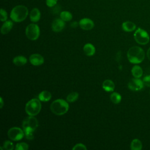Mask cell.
I'll list each match as a JSON object with an SVG mask.
<instances>
[{
  "label": "cell",
  "mask_w": 150,
  "mask_h": 150,
  "mask_svg": "<svg viewBox=\"0 0 150 150\" xmlns=\"http://www.w3.org/2000/svg\"><path fill=\"white\" fill-rule=\"evenodd\" d=\"M122 29L127 32H132L136 29V25L131 21H125L122 24Z\"/></svg>",
  "instance_id": "obj_16"
},
{
  "label": "cell",
  "mask_w": 150,
  "mask_h": 150,
  "mask_svg": "<svg viewBox=\"0 0 150 150\" xmlns=\"http://www.w3.org/2000/svg\"><path fill=\"white\" fill-rule=\"evenodd\" d=\"M110 100L114 104H118L121 101V96L117 92H114L110 95Z\"/></svg>",
  "instance_id": "obj_23"
},
{
  "label": "cell",
  "mask_w": 150,
  "mask_h": 150,
  "mask_svg": "<svg viewBox=\"0 0 150 150\" xmlns=\"http://www.w3.org/2000/svg\"><path fill=\"white\" fill-rule=\"evenodd\" d=\"M65 27V22L61 18L55 19L52 23V29L55 32H61Z\"/></svg>",
  "instance_id": "obj_11"
},
{
  "label": "cell",
  "mask_w": 150,
  "mask_h": 150,
  "mask_svg": "<svg viewBox=\"0 0 150 150\" xmlns=\"http://www.w3.org/2000/svg\"><path fill=\"white\" fill-rule=\"evenodd\" d=\"M134 37L135 40L139 45H146L149 41V36L148 32L140 28L136 30L134 33Z\"/></svg>",
  "instance_id": "obj_5"
},
{
  "label": "cell",
  "mask_w": 150,
  "mask_h": 150,
  "mask_svg": "<svg viewBox=\"0 0 150 150\" xmlns=\"http://www.w3.org/2000/svg\"><path fill=\"white\" fill-rule=\"evenodd\" d=\"M42 104L40 100L33 98L26 103L25 106V111L29 115L35 116L40 112Z\"/></svg>",
  "instance_id": "obj_4"
},
{
  "label": "cell",
  "mask_w": 150,
  "mask_h": 150,
  "mask_svg": "<svg viewBox=\"0 0 150 150\" xmlns=\"http://www.w3.org/2000/svg\"><path fill=\"white\" fill-rule=\"evenodd\" d=\"M103 88L107 92L113 91L115 88L114 83L111 80H105L102 84Z\"/></svg>",
  "instance_id": "obj_15"
},
{
  "label": "cell",
  "mask_w": 150,
  "mask_h": 150,
  "mask_svg": "<svg viewBox=\"0 0 150 150\" xmlns=\"http://www.w3.org/2000/svg\"><path fill=\"white\" fill-rule=\"evenodd\" d=\"M131 73L132 76L135 78H140L143 74V70L142 68L138 65H135L131 69Z\"/></svg>",
  "instance_id": "obj_20"
},
{
  "label": "cell",
  "mask_w": 150,
  "mask_h": 150,
  "mask_svg": "<svg viewBox=\"0 0 150 150\" xmlns=\"http://www.w3.org/2000/svg\"><path fill=\"white\" fill-rule=\"evenodd\" d=\"M3 147L4 148V149L6 150H13L14 148L13 143L8 140H6L5 142H4Z\"/></svg>",
  "instance_id": "obj_27"
},
{
  "label": "cell",
  "mask_w": 150,
  "mask_h": 150,
  "mask_svg": "<svg viewBox=\"0 0 150 150\" xmlns=\"http://www.w3.org/2000/svg\"><path fill=\"white\" fill-rule=\"evenodd\" d=\"M28 9L26 6L22 5H16L13 7L10 13V18L15 22L23 21L28 16Z\"/></svg>",
  "instance_id": "obj_2"
},
{
  "label": "cell",
  "mask_w": 150,
  "mask_h": 150,
  "mask_svg": "<svg viewBox=\"0 0 150 150\" xmlns=\"http://www.w3.org/2000/svg\"><path fill=\"white\" fill-rule=\"evenodd\" d=\"M83 51L87 56H91L94 54L96 49L94 46L91 43H87L83 47Z\"/></svg>",
  "instance_id": "obj_17"
},
{
  "label": "cell",
  "mask_w": 150,
  "mask_h": 150,
  "mask_svg": "<svg viewBox=\"0 0 150 150\" xmlns=\"http://www.w3.org/2000/svg\"><path fill=\"white\" fill-rule=\"evenodd\" d=\"M50 108L53 114L57 115H62L68 111L69 105L66 100L63 99H57L52 103Z\"/></svg>",
  "instance_id": "obj_3"
},
{
  "label": "cell",
  "mask_w": 150,
  "mask_h": 150,
  "mask_svg": "<svg viewBox=\"0 0 150 150\" xmlns=\"http://www.w3.org/2000/svg\"><path fill=\"white\" fill-rule=\"evenodd\" d=\"M145 57L144 50L138 46H133L129 49L127 52V58L129 62L133 64L141 63Z\"/></svg>",
  "instance_id": "obj_1"
},
{
  "label": "cell",
  "mask_w": 150,
  "mask_h": 150,
  "mask_svg": "<svg viewBox=\"0 0 150 150\" xmlns=\"http://www.w3.org/2000/svg\"><path fill=\"white\" fill-rule=\"evenodd\" d=\"M142 147V144L141 141L138 139H134L132 141L130 145L132 150H141Z\"/></svg>",
  "instance_id": "obj_21"
},
{
  "label": "cell",
  "mask_w": 150,
  "mask_h": 150,
  "mask_svg": "<svg viewBox=\"0 0 150 150\" xmlns=\"http://www.w3.org/2000/svg\"><path fill=\"white\" fill-rule=\"evenodd\" d=\"M57 1L58 0H46V4L48 7L52 8L56 5Z\"/></svg>",
  "instance_id": "obj_30"
},
{
  "label": "cell",
  "mask_w": 150,
  "mask_h": 150,
  "mask_svg": "<svg viewBox=\"0 0 150 150\" xmlns=\"http://www.w3.org/2000/svg\"><path fill=\"white\" fill-rule=\"evenodd\" d=\"M23 130L24 131L25 136L26 139H29V140H32L33 139V132H34L35 130H33V129H31V128H29L23 129Z\"/></svg>",
  "instance_id": "obj_25"
},
{
  "label": "cell",
  "mask_w": 150,
  "mask_h": 150,
  "mask_svg": "<svg viewBox=\"0 0 150 150\" xmlns=\"http://www.w3.org/2000/svg\"><path fill=\"white\" fill-rule=\"evenodd\" d=\"M40 12L37 8H33L30 13V19L32 22H37L40 19Z\"/></svg>",
  "instance_id": "obj_13"
},
{
  "label": "cell",
  "mask_w": 150,
  "mask_h": 150,
  "mask_svg": "<svg viewBox=\"0 0 150 150\" xmlns=\"http://www.w3.org/2000/svg\"><path fill=\"white\" fill-rule=\"evenodd\" d=\"M8 136L12 141H17L22 139L25 136L24 131L18 127L11 128L8 131Z\"/></svg>",
  "instance_id": "obj_7"
},
{
  "label": "cell",
  "mask_w": 150,
  "mask_h": 150,
  "mask_svg": "<svg viewBox=\"0 0 150 150\" xmlns=\"http://www.w3.org/2000/svg\"><path fill=\"white\" fill-rule=\"evenodd\" d=\"M13 23L12 21H6L5 22L3 23L1 29V32L2 35H5L8 33L11 29H12Z\"/></svg>",
  "instance_id": "obj_14"
},
{
  "label": "cell",
  "mask_w": 150,
  "mask_h": 150,
  "mask_svg": "<svg viewBox=\"0 0 150 150\" xmlns=\"http://www.w3.org/2000/svg\"><path fill=\"white\" fill-rule=\"evenodd\" d=\"M143 81L139 78H133L132 79L128 84V88L132 91H139L141 90L144 87Z\"/></svg>",
  "instance_id": "obj_9"
},
{
  "label": "cell",
  "mask_w": 150,
  "mask_h": 150,
  "mask_svg": "<svg viewBox=\"0 0 150 150\" xmlns=\"http://www.w3.org/2000/svg\"><path fill=\"white\" fill-rule=\"evenodd\" d=\"M143 83L147 87H150V75H147L143 78Z\"/></svg>",
  "instance_id": "obj_31"
},
{
  "label": "cell",
  "mask_w": 150,
  "mask_h": 150,
  "mask_svg": "<svg viewBox=\"0 0 150 150\" xmlns=\"http://www.w3.org/2000/svg\"><path fill=\"white\" fill-rule=\"evenodd\" d=\"M38 127V120L34 117V116L28 117L25 118L22 122V128H31L35 131V129Z\"/></svg>",
  "instance_id": "obj_8"
},
{
  "label": "cell",
  "mask_w": 150,
  "mask_h": 150,
  "mask_svg": "<svg viewBox=\"0 0 150 150\" xmlns=\"http://www.w3.org/2000/svg\"><path fill=\"white\" fill-rule=\"evenodd\" d=\"M78 26V23L77 22H73L71 23V26L73 28H76Z\"/></svg>",
  "instance_id": "obj_32"
},
{
  "label": "cell",
  "mask_w": 150,
  "mask_h": 150,
  "mask_svg": "<svg viewBox=\"0 0 150 150\" xmlns=\"http://www.w3.org/2000/svg\"><path fill=\"white\" fill-rule=\"evenodd\" d=\"M27 59L23 56H17L13 59L12 62L17 66H22L27 63Z\"/></svg>",
  "instance_id": "obj_18"
},
{
  "label": "cell",
  "mask_w": 150,
  "mask_h": 150,
  "mask_svg": "<svg viewBox=\"0 0 150 150\" xmlns=\"http://www.w3.org/2000/svg\"><path fill=\"white\" fill-rule=\"evenodd\" d=\"M146 55H147V57H148V59L150 60V47L147 50V52H146Z\"/></svg>",
  "instance_id": "obj_33"
},
{
  "label": "cell",
  "mask_w": 150,
  "mask_h": 150,
  "mask_svg": "<svg viewBox=\"0 0 150 150\" xmlns=\"http://www.w3.org/2000/svg\"><path fill=\"white\" fill-rule=\"evenodd\" d=\"M25 33L26 37L29 39L35 40L38 39L40 35L39 27L35 23H30L26 26Z\"/></svg>",
  "instance_id": "obj_6"
},
{
  "label": "cell",
  "mask_w": 150,
  "mask_h": 150,
  "mask_svg": "<svg viewBox=\"0 0 150 150\" xmlns=\"http://www.w3.org/2000/svg\"><path fill=\"white\" fill-rule=\"evenodd\" d=\"M79 97V93L77 92H71L69 93L67 97H66V100L69 103H73L74 102L77 100Z\"/></svg>",
  "instance_id": "obj_24"
},
{
  "label": "cell",
  "mask_w": 150,
  "mask_h": 150,
  "mask_svg": "<svg viewBox=\"0 0 150 150\" xmlns=\"http://www.w3.org/2000/svg\"><path fill=\"white\" fill-rule=\"evenodd\" d=\"M60 17L64 22H69L72 19L73 16L69 11H64L61 12V13H60Z\"/></svg>",
  "instance_id": "obj_22"
},
{
  "label": "cell",
  "mask_w": 150,
  "mask_h": 150,
  "mask_svg": "<svg viewBox=\"0 0 150 150\" xmlns=\"http://www.w3.org/2000/svg\"><path fill=\"white\" fill-rule=\"evenodd\" d=\"M80 27L85 30H89L92 29L94 26V22L89 18H83L80 20L79 22Z\"/></svg>",
  "instance_id": "obj_10"
},
{
  "label": "cell",
  "mask_w": 150,
  "mask_h": 150,
  "mask_svg": "<svg viewBox=\"0 0 150 150\" xmlns=\"http://www.w3.org/2000/svg\"><path fill=\"white\" fill-rule=\"evenodd\" d=\"M1 99V103H0V108H2L3 106H4V101H3V99H2V97H1L0 98Z\"/></svg>",
  "instance_id": "obj_34"
},
{
  "label": "cell",
  "mask_w": 150,
  "mask_h": 150,
  "mask_svg": "<svg viewBox=\"0 0 150 150\" xmlns=\"http://www.w3.org/2000/svg\"><path fill=\"white\" fill-rule=\"evenodd\" d=\"M29 61L33 66H40L44 63L43 56L39 54H32L29 57Z\"/></svg>",
  "instance_id": "obj_12"
},
{
  "label": "cell",
  "mask_w": 150,
  "mask_h": 150,
  "mask_svg": "<svg viewBox=\"0 0 150 150\" xmlns=\"http://www.w3.org/2000/svg\"><path fill=\"white\" fill-rule=\"evenodd\" d=\"M0 15H1L0 19L2 22H5L7 20V19H8V13H7L5 9H4L3 8L1 9Z\"/></svg>",
  "instance_id": "obj_28"
},
{
  "label": "cell",
  "mask_w": 150,
  "mask_h": 150,
  "mask_svg": "<svg viewBox=\"0 0 150 150\" xmlns=\"http://www.w3.org/2000/svg\"><path fill=\"white\" fill-rule=\"evenodd\" d=\"M73 150H75V149H84V150H87V148L86 146L81 144V143H79V144H77L76 145H75L73 148H72Z\"/></svg>",
  "instance_id": "obj_29"
},
{
  "label": "cell",
  "mask_w": 150,
  "mask_h": 150,
  "mask_svg": "<svg viewBox=\"0 0 150 150\" xmlns=\"http://www.w3.org/2000/svg\"><path fill=\"white\" fill-rule=\"evenodd\" d=\"M38 98L41 101L46 102L49 101L52 98V94L47 90H44L40 92L38 96Z\"/></svg>",
  "instance_id": "obj_19"
},
{
  "label": "cell",
  "mask_w": 150,
  "mask_h": 150,
  "mask_svg": "<svg viewBox=\"0 0 150 150\" xmlns=\"http://www.w3.org/2000/svg\"><path fill=\"white\" fill-rule=\"evenodd\" d=\"M29 148L28 145L25 142H19L16 145V150H27Z\"/></svg>",
  "instance_id": "obj_26"
}]
</instances>
